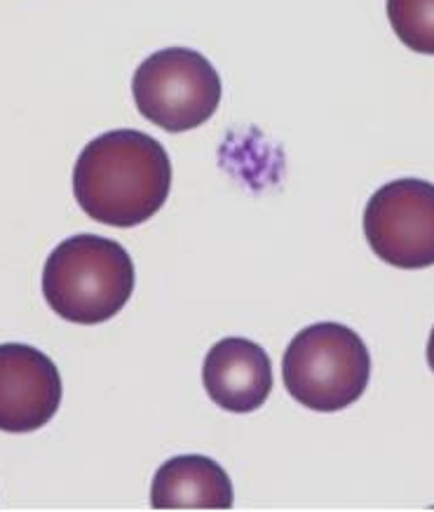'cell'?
I'll use <instances>...</instances> for the list:
<instances>
[{"label": "cell", "mask_w": 434, "mask_h": 512, "mask_svg": "<svg viewBox=\"0 0 434 512\" xmlns=\"http://www.w3.org/2000/svg\"><path fill=\"white\" fill-rule=\"evenodd\" d=\"M172 188L165 146L139 130H113L80 151L73 195L99 224L132 228L155 217Z\"/></svg>", "instance_id": "1"}, {"label": "cell", "mask_w": 434, "mask_h": 512, "mask_svg": "<svg viewBox=\"0 0 434 512\" xmlns=\"http://www.w3.org/2000/svg\"><path fill=\"white\" fill-rule=\"evenodd\" d=\"M134 264L120 242L83 233L59 242L47 256L43 294L61 320L101 325L132 299Z\"/></svg>", "instance_id": "2"}, {"label": "cell", "mask_w": 434, "mask_h": 512, "mask_svg": "<svg viewBox=\"0 0 434 512\" xmlns=\"http://www.w3.org/2000/svg\"><path fill=\"white\" fill-rule=\"evenodd\" d=\"M289 395L303 407L334 414L355 404L371 379V355L362 336L341 322H317L291 339L282 357Z\"/></svg>", "instance_id": "3"}, {"label": "cell", "mask_w": 434, "mask_h": 512, "mask_svg": "<svg viewBox=\"0 0 434 512\" xmlns=\"http://www.w3.org/2000/svg\"><path fill=\"white\" fill-rule=\"evenodd\" d=\"M221 76L191 47H165L139 64L132 78L137 109L165 132L205 125L221 104Z\"/></svg>", "instance_id": "4"}, {"label": "cell", "mask_w": 434, "mask_h": 512, "mask_svg": "<svg viewBox=\"0 0 434 512\" xmlns=\"http://www.w3.org/2000/svg\"><path fill=\"white\" fill-rule=\"evenodd\" d=\"M364 235L385 264L404 271L434 266V184L397 179L378 188L364 210Z\"/></svg>", "instance_id": "5"}, {"label": "cell", "mask_w": 434, "mask_h": 512, "mask_svg": "<svg viewBox=\"0 0 434 512\" xmlns=\"http://www.w3.org/2000/svg\"><path fill=\"white\" fill-rule=\"evenodd\" d=\"M61 374L43 350L26 343L0 346V430L33 433L59 412Z\"/></svg>", "instance_id": "6"}, {"label": "cell", "mask_w": 434, "mask_h": 512, "mask_svg": "<svg viewBox=\"0 0 434 512\" xmlns=\"http://www.w3.org/2000/svg\"><path fill=\"white\" fill-rule=\"evenodd\" d=\"M209 400L230 414H249L273 393V365L259 343L228 336L209 348L202 367Z\"/></svg>", "instance_id": "7"}, {"label": "cell", "mask_w": 434, "mask_h": 512, "mask_svg": "<svg viewBox=\"0 0 434 512\" xmlns=\"http://www.w3.org/2000/svg\"><path fill=\"white\" fill-rule=\"evenodd\" d=\"M233 503V482L214 458L174 456L153 477L151 505L155 510H228Z\"/></svg>", "instance_id": "8"}, {"label": "cell", "mask_w": 434, "mask_h": 512, "mask_svg": "<svg viewBox=\"0 0 434 512\" xmlns=\"http://www.w3.org/2000/svg\"><path fill=\"white\" fill-rule=\"evenodd\" d=\"M388 19L409 50L434 57V0H388Z\"/></svg>", "instance_id": "9"}, {"label": "cell", "mask_w": 434, "mask_h": 512, "mask_svg": "<svg viewBox=\"0 0 434 512\" xmlns=\"http://www.w3.org/2000/svg\"><path fill=\"white\" fill-rule=\"evenodd\" d=\"M427 365H430V369L434 372V327L430 332V341H427Z\"/></svg>", "instance_id": "10"}]
</instances>
